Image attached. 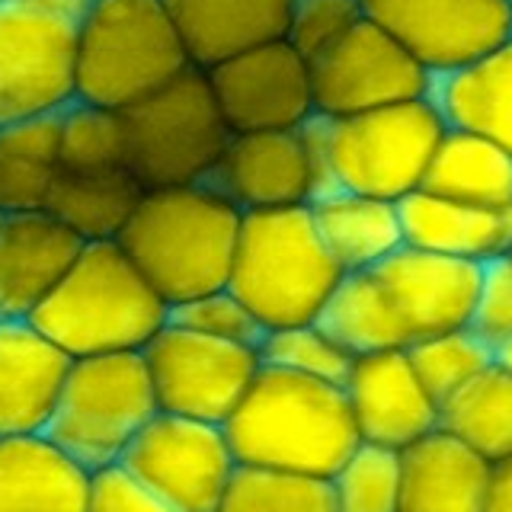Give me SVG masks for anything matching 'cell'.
Instances as JSON below:
<instances>
[{
  "instance_id": "cell-1",
  "label": "cell",
  "mask_w": 512,
  "mask_h": 512,
  "mask_svg": "<svg viewBox=\"0 0 512 512\" xmlns=\"http://www.w3.org/2000/svg\"><path fill=\"white\" fill-rule=\"evenodd\" d=\"M240 468L330 480L359 448L343 384L263 365L224 423Z\"/></svg>"
},
{
  "instance_id": "cell-2",
  "label": "cell",
  "mask_w": 512,
  "mask_h": 512,
  "mask_svg": "<svg viewBox=\"0 0 512 512\" xmlns=\"http://www.w3.org/2000/svg\"><path fill=\"white\" fill-rule=\"evenodd\" d=\"M244 212L212 183L144 189L116 237L170 308L228 288Z\"/></svg>"
},
{
  "instance_id": "cell-3",
  "label": "cell",
  "mask_w": 512,
  "mask_h": 512,
  "mask_svg": "<svg viewBox=\"0 0 512 512\" xmlns=\"http://www.w3.org/2000/svg\"><path fill=\"white\" fill-rule=\"evenodd\" d=\"M26 320L71 359H87L141 352L170 324V304L128 260L119 240H93Z\"/></svg>"
},
{
  "instance_id": "cell-4",
  "label": "cell",
  "mask_w": 512,
  "mask_h": 512,
  "mask_svg": "<svg viewBox=\"0 0 512 512\" xmlns=\"http://www.w3.org/2000/svg\"><path fill=\"white\" fill-rule=\"evenodd\" d=\"M343 276L324 247L311 205L244 212L228 288L263 333L317 324Z\"/></svg>"
},
{
  "instance_id": "cell-5",
  "label": "cell",
  "mask_w": 512,
  "mask_h": 512,
  "mask_svg": "<svg viewBox=\"0 0 512 512\" xmlns=\"http://www.w3.org/2000/svg\"><path fill=\"white\" fill-rule=\"evenodd\" d=\"M192 61L160 0H90L80 23L77 103L125 112Z\"/></svg>"
},
{
  "instance_id": "cell-6",
  "label": "cell",
  "mask_w": 512,
  "mask_h": 512,
  "mask_svg": "<svg viewBox=\"0 0 512 512\" xmlns=\"http://www.w3.org/2000/svg\"><path fill=\"white\" fill-rule=\"evenodd\" d=\"M122 128L125 167L144 189L208 183L234 135L202 68H186L128 106Z\"/></svg>"
},
{
  "instance_id": "cell-7",
  "label": "cell",
  "mask_w": 512,
  "mask_h": 512,
  "mask_svg": "<svg viewBox=\"0 0 512 512\" xmlns=\"http://www.w3.org/2000/svg\"><path fill=\"white\" fill-rule=\"evenodd\" d=\"M160 413L144 352L74 359L45 436L77 464L103 471Z\"/></svg>"
},
{
  "instance_id": "cell-8",
  "label": "cell",
  "mask_w": 512,
  "mask_h": 512,
  "mask_svg": "<svg viewBox=\"0 0 512 512\" xmlns=\"http://www.w3.org/2000/svg\"><path fill=\"white\" fill-rule=\"evenodd\" d=\"M445 128L432 96L327 119L333 180L346 192L404 202L423 186Z\"/></svg>"
},
{
  "instance_id": "cell-9",
  "label": "cell",
  "mask_w": 512,
  "mask_h": 512,
  "mask_svg": "<svg viewBox=\"0 0 512 512\" xmlns=\"http://www.w3.org/2000/svg\"><path fill=\"white\" fill-rule=\"evenodd\" d=\"M87 7L90 0H0V125L77 100Z\"/></svg>"
},
{
  "instance_id": "cell-10",
  "label": "cell",
  "mask_w": 512,
  "mask_h": 512,
  "mask_svg": "<svg viewBox=\"0 0 512 512\" xmlns=\"http://www.w3.org/2000/svg\"><path fill=\"white\" fill-rule=\"evenodd\" d=\"M160 413L224 426L260 375V346L228 343L167 324L141 349Z\"/></svg>"
},
{
  "instance_id": "cell-11",
  "label": "cell",
  "mask_w": 512,
  "mask_h": 512,
  "mask_svg": "<svg viewBox=\"0 0 512 512\" xmlns=\"http://www.w3.org/2000/svg\"><path fill=\"white\" fill-rule=\"evenodd\" d=\"M119 464L180 512H215L240 468L224 426L173 413H157Z\"/></svg>"
},
{
  "instance_id": "cell-12",
  "label": "cell",
  "mask_w": 512,
  "mask_h": 512,
  "mask_svg": "<svg viewBox=\"0 0 512 512\" xmlns=\"http://www.w3.org/2000/svg\"><path fill=\"white\" fill-rule=\"evenodd\" d=\"M432 84L436 77L368 16L327 52L311 58L314 112L324 119L420 100L432 96Z\"/></svg>"
},
{
  "instance_id": "cell-13",
  "label": "cell",
  "mask_w": 512,
  "mask_h": 512,
  "mask_svg": "<svg viewBox=\"0 0 512 512\" xmlns=\"http://www.w3.org/2000/svg\"><path fill=\"white\" fill-rule=\"evenodd\" d=\"M205 74L234 135L288 132L314 116L311 61L288 39L247 48Z\"/></svg>"
},
{
  "instance_id": "cell-14",
  "label": "cell",
  "mask_w": 512,
  "mask_h": 512,
  "mask_svg": "<svg viewBox=\"0 0 512 512\" xmlns=\"http://www.w3.org/2000/svg\"><path fill=\"white\" fill-rule=\"evenodd\" d=\"M362 10L432 77L458 71L512 39L506 0H362Z\"/></svg>"
},
{
  "instance_id": "cell-15",
  "label": "cell",
  "mask_w": 512,
  "mask_h": 512,
  "mask_svg": "<svg viewBox=\"0 0 512 512\" xmlns=\"http://www.w3.org/2000/svg\"><path fill=\"white\" fill-rule=\"evenodd\" d=\"M368 272L381 285L384 298L391 301V311L407 336V349L429 336L471 324L480 288L477 263L404 244Z\"/></svg>"
},
{
  "instance_id": "cell-16",
  "label": "cell",
  "mask_w": 512,
  "mask_h": 512,
  "mask_svg": "<svg viewBox=\"0 0 512 512\" xmlns=\"http://www.w3.org/2000/svg\"><path fill=\"white\" fill-rule=\"evenodd\" d=\"M359 439L404 452L407 445L439 429L442 407L413 372L407 349L372 352L352 359L343 381Z\"/></svg>"
},
{
  "instance_id": "cell-17",
  "label": "cell",
  "mask_w": 512,
  "mask_h": 512,
  "mask_svg": "<svg viewBox=\"0 0 512 512\" xmlns=\"http://www.w3.org/2000/svg\"><path fill=\"white\" fill-rule=\"evenodd\" d=\"M212 183L240 212L311 205L314 176L301 128L231 135Z\"/></svg>"
},
{
  "instance_id": "cell-18",
  "label": "cell",
  "mask_w": 512,
  "mask_h": 512,
  "mask_svg": "<svg viewBox=\"0 0 512 512\" xmlns=\"http://www.w3.org/2000/svg\"><path fill=\"white\" fill-rule=\"evenodd\" d=\"M71 362L32 320L0 317V439L42 436Z\"/></svg>"
},
{
  "instance_id": "cell-19",
  "label": "cell",
  "mask_w": 512,
  "mask_h": 512,
  "mask_svg": "<svg viewBox=\"0 0 512 512\" xmlns=\"http://www.w3.org/2000/svg\"><path fill=\"white\" fill-rule=\"evenodd\" d=\"M84 250L48 212L4 215L0 224V317H29Z\"/></svg>"
},
{
  "instance_id": "cell-20",
  "label": "cell",
  "mask_w": 512,
  "mask_h": 512,
  "mask_svg": "<svg viewBox=\"0 0 512 512\" xmlns=\"http://www.w3.org/2000/svg\"><path fill=\"white\" fill-rule=\"evenodd\" d=\"M493 464L436 429L400 452L397 512H487Z\"/></svg>"
},
{
  "instance_id": "cell-21",
  "label": "cell",
  "mask_w": 512,
  "mask_h": 512,
  "mask_svg": "<svg viewBox=\"0 0 512 512\" xmlns=\"http://www.w3.org/2000/svg\"><path fill=\"white\" fill-rule=\"evenodd\" d=\"M192 68H215L247 48L285 39L295 0H160Z\"/></svg>"
},
{
  "instance_id": "cell-22",
  "label": "cell",
  "mask_w": 512,
  "mask_h": 512,
  "mask_svg": "<svg viewBox=\"0 0 512 512\" xmlns=\"http://www.w3.org/2000/svg\"><path fill=\"white\" fill-rule=\"evenodd\" d=\"M404 244L484 266L512 253V208H484L416 189L397 202Z\"/></svg>"
},
{
  "instance_id": "cell-23",
  "label": "cell",
  "mask_w": 512,
  "mask_h": 512,
  "mask_svg": "<svg viewBox=\"0 0 512 512\" xmlns=\"http://www.w3.org/2000/svg\"><path fill=\"white\" fill-rule=\"evenodd\" d=\"M90 480L45 432L0 439V512H87Z\"/></svg>"
},
{
  "instance_id": "cell-24",
  "label": "cell",
  "mask_w": 512,
  "mask_h": 512,
  "mask_svg": "<svg viewBox=\"0 0 512 512\" xmlns=\"http://www.w3.org/2000/svg\"><path fill=\"white\" fill-rule=\"evenodd\" d=\"M448 128L480 135L512 154V39L432 84Z\"/></svg>"
},
{
  "instance_id": "cell-25",
  "label": "cell",
  "mask_w": 512,
  "mask_h": 512,
  "mask_svg": "<svg viewBox=\"0 0 512 512\" xmlns=\"http://www.w3.org/2000/svg\"><path fill=\"white\" fill-rule=\"evenodd\" d=\"M311 215L324 247L343 272H365L388 260L404 247V224L397 202L359 196V192H333L311 202Z\"/></svg>"
},
{
  "instance_id": "cell-26",
  "label": "cell",
  "mask_w": 512,
  "mask_h": 512,
  "mask_svg": "<svg viewBox=\"0 0 512 512\" xmlns=\"http://www.w3.org/2000/svg\"><path fill=\"white\" fill-rule=\"evenodd\" d=\"M61 112L0 125V215L45 212L58 180Z\"/></svg>"
},
{
  "instance_id": "cell-27",
  "label": "cell",
  "mask_w": 512,
  "mask_h": 512,
  "mask_svg": "<svg viewBox=\"0 0 512 512\" xmlns=\"http://www.w3.org/2000/svg\"><path fill=\"white\" fill-rule=\"evenodd\" d=\"M420 189L468 205L512 208V154L480 135L445 128Z\"/></svg>"
},
{
  "instance_id": "cell-28",
  "label": "cell",
  "mask_w": 512,
  "mask_h": 512,
  "mask_svg": "<svg viewBox=\"0 0 512 512\" xmlns=\"http://www.w3.org/2000/svg\"><path fill=\"white\" fill-rule=\"evenodd\" d=\"M141 196L144 186L128 167L96 173L58 170L45 212L68 224L84 244H93V240H116Z\"/></svg>"
},
{
  "instance_id": "cell-29",
  "label": "cell",
  "mask_w": 512,
  "mask_h": 512,
  "mask_svg": "<svg viewBox=\"0 0 512 512\" xmlns=\"http://www.w3.org/2000/svg\"><path fill=\"white\" fill-rule=\"evenodd\" d=\"M439 429L452 432L480 458H512V368L496 359L484 375L442 404Z\"/></svg>"
},
{
  "instance_id": "cell-30",
  "label": "cell",
  "mask_w": 512,
  "mask_h": 512,
  "mask_svg": "<svg viewBox=\"0 0 512 512\" xmlns=\"http://www.w3.org/2000/svg\"><path fill=\"white\" fill-rule=\"evenodd\" d=\"M317 324L352 359L372 356V352H388V349H407V336L391 311V301L384 298L381 285L368 269L346 272L343 282L330 295L327 308L320 311Z\"/></svg>"
},
{
  "instance_id": "cell-31",
  "label": "cell",
  "mask_w": 512,
  "mask_h": 512,
  "mask_svg": "<svg viewBox=\"0 0 512 512\" xmlns=\"http://www.w3.org/2000/svg\"><path fill=\"white\" fill-rule=\"evenodd\" d=\"M407 356L432 400L442 407L445 400H452L458 391L468 388L477 375L487 372L496 362V349L480 340L471 327H461L413 343Z\"/></svg>"
},
{
  "instance_id": "cell-32",
  "label": "cell",
  "mask_w": 512,
  "mask_h": 512,
  "mask_svg": "<svg viewBox=\"0 0 512 512\" xmlns=\"http://www.w3.org/2000/svg\"><path fill=\"white\" fill-rule=\"evenodd\" d=\"M215 512H336L330 480L237 468Z\"/></svg>"
},
{
  "instance_id": "cell-33",
  "label": "cell",
  "mask_w": 512,
  "mask_h": 512,
  "mask_svg": "<svg viewBox=\"0 0 512 512\" xmlns=\"http://www.w3.org/2000/svg\"><path fill=\"white\" fill-rule=\"evenodd\" d=\"M58 167L71 173H96L125 167V128L122 112L90 103L61 109V148Z\"/></svg>"
},
{
  "instance_id": "cell-34",
  "label": "cell",
  "mask_w": 512,
  "mask_h": 512,
  "mask_svg": "<svg viewBox=\"0 0 512 512\" xmlns=\"http://www.w3.org/2000/svg\"><path fill=\"white\" fill-rule=\"evenodd\" d=\"M336 512H397L400 452L359 442L343 468L330 477Z\"/></svg>"
},
{
  "instance_id": "cell-35",
  "label": "cell",
  "mask_w": 512,
  "mask_h": 512,
  "mask_svg": "<svg viewBox=\"0 0 512 512\" xmlns=\"http://www.w3.org/2000/svg\"><path fill=\"white\" fill-rule=\"evenodd\" d=\"M260 356L263 365L295 372L304 378L330 381V384H343L352 368V356L320 324H301V327H282L263 333Z\"/></svg>"
},
{
  "instance_id": "cell-36",
  "label": "cell",
  "mask_w": 512,
  "mask_h": 512,
  "mask_svg": "<svg viewBox=\"0 0 512 512\" xmlns=\"http://www.w3.org/2000/svg\"><path fill=\"white\" fill-rule=\"evenodd\" d=\"M170 324L202 333V336H215V340H228V343L260 346L263 340V327L256 324V317L244 308V301H240L231 288H218V292L173 304Z\"/></svg>"
},
{
  "instance_id": "cell-37",
  "label": "cell",
  "mask_w": 512,
  "mask_h": 512,
  "mask_svg": "<svg viewBox=\"0 0 512 512\" xmlns=\"http://www.w3.org/2000/svg\"><path fill=\"white\" fill-rule=\"evenodd\" d=\"M362 16V0H295L285 39L311 61L340 42Z\"/></svg>"
},
{
  "instance_id": "cell-38",
  "label": "cell",
  "mask_w": 512,
  "mask_h": 512,
  "mask_svg": "<svg viewBox=\"0 0 512 512\" xmlns=\"http://www.w3.org/2000/svg\"><path fill=\"white\" fill-rule=\"evenodd\" d=\"M468 327L496 352L512 340V253L480 266V288Z\"/></svg>"
},
{
  "instance_id": "cell-39",
  "label": "cell",
  "mask_w": 512,
  "mask_h": 512,
  "mask_svg": "<svg viewBox=\"0 0 512 512\" xmlns=\"http://www.w3.org/2000/svg\"><path fill=\"white\" fill-rule=\"evenodd\" d=\"M87 512H180L128 474L122 464L93 471Z\"/></svg>"
},
{
  "instance_id": "cell-40",
  "label": "cell",
  "mask_w": 512,
  "mask_h": 512,
  "mask_svg": "<svg viewBox=\"0 0 512 512\" xmlns=\"http://www.w3.org/2000/svg\"><path fill=\"white\" fill-rule=\"evenodd\" d=\"M487 512H512V458L493 464Z\"/></svg>"
},
{
  "instance_id": "cell-41",
  "label": "cell",
  "mask_w": 512,
  "mask_h": 512,
  "mask_svg": "<svg viewBox=\"0 0 512 512\" xmlns=\"http://www.w3.org/2000/svg\"><path fill=\"white\" fill-rule=\"evenodd\" d=\"M496 359H500V362H503L506 368H512V340H509V343H506V346H503L500 352H496Z\"/></svg>"
},
{
  "instance_id": "cell-42",
  "label": "cell",
  "mask_w": 512,
  "mask_h": 512,
  "mask_svg": "<svg viewBox=\"0 0 512 512\" xmlns=\"http://www.w3.org/2000/svg\"><path fill=\"white\" fill-rule=\"evenodd\" d=\"M506 7H509V20H512V0H506Z\"/></svg>"
},
{
  "instance_id": "cell-43",
  "label": "cell",
  "mask_w": 512,
  "mask_h": 512,
  "mask_svg": "<svg viewBox=\"0 0 512 512\" xmlns=\"http://www.w3.org/2000/svg\"><path fill=\"white\" fill-rule=\"evenodd\" d=\"M0 224H4V215H0Z\"/></svg>"
}]
</instances>
